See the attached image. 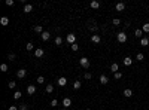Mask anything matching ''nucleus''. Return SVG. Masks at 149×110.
Listing matches in <instances>:
<instances>
[{
	"label": "nucleus",
	"instance_id": "1",
	"mask_svg": "<svg viewBox=\"0 0 149 110\" xmlns=\"http://www.w3.org/2000/svg\"><path fill=\"white\" fill-rule=\"evenodd\" d=\"M79 64H81V67H84V69H90V60H88L87 57H82L81 60H79Z\"/></svg>",
	"mask_w": 149,
	"mask_h": 110
},
{
	"label": "nucleus",
	"instance_id": "2",
	"mask_svg": "<svg viewBox=\"0 0 149 110\" xmlns=\"http://www.w3.org/2000/svg\"><path fill=\"white\" fill-rule=\"evenodd\" d=\"M116 40L119 43H125L127 42V34H125V31H119L118 34H116Z\"/></svg>",
	"mask_w": 149,
	"mask_h": 110
},
{
	"label": "nucleus",
	"instance_id": "3",
	"mask_svg": "<svg viewBox=\"0 0 149 110\" xmlns=\"http://www.w3.org/2000/svg\"><path fill=\"white\" fill-rule=\"evenodd\" d=\"M66 42H67L69 45L72 46V45H73V43H76V36L73 34V33H69V34L66 36Z\"/></svg>",
	"mask_w": 149,
	"mask_h": 110
},
{
	"label": "nucleus",
	"instance_id": "4",
	"mask_svg": "<svg viewBox=\"0 0 149 110\" xmlns=\"http://www.w3.org/2000/svg\"><path fill=\"white\" fill-rule=\"evenodd\" d=\"M43 55H45V51H43L42 48H37L36 51H34V57H36V58H42Z\"/></svg>",
	"mask_w": 149,
	"mask_h": 110
},
{
	"label": "nucleus",
	"instance_id": "5",
	"mask_svg": "<svg viewBox=\"0 0 149 110\" xmlns=\"http://www.w3.org/2000/svg\"><path fill=\"white\" fill-rule=\"evenodd\" d=\"M25 74H27V71H25L24 69H19L18 71H16V78H18V79H23V78H25Z\"/></svg>",
	"mask_w": 149,
	"mask_h": 110
},
{
	"label": "nucleus",
	"instance_id": "6",
	"mask_svg": "<svg viewBox=\"0 0 149 110\" xmlns=\"http://www.w3.org/2000/svg\"><path fill=\"white\" fill-rule=\"evenodd\" d=\"M57 85H58V86H66V85H67V79H66V78H63V76H61V78H58V80H57Z\"/></svg>",
	"mask_w": 149,
	"mask_h": 110
},
{
	"label": "nucleus",
	"instance_id": "7",
	"mask_svg": "<svg viewBox=\"0 0 149 110\" xmlns=\"http://www.w3.org/2000/svg\"><path fill=\"white\" fill-rule=\"evenodd\" d=\"M34 92H36V86L34 85H29V86H27V94H29V95H33Z\"/></svg>",
	"mask_w": 149,
	"mask_h": 110
},
{
	"label": "nucleus",
	"instance_id": "8",
	"mask_svg": "<svg viewBox=\"0 0 149 110\" xmlns=\"http://www.w3.org/2000/svg\"><path fill=\"white\" fill-rule=\"evenodd\" d=\"M49 37H51V34H49V31H43L42 34H40V39L43 40V42H46V40H49Z\"/></svg>",
	"mask_w": 149,
	"mask_h": 110
},
{
	"label": "nucleus",
	"instance_id": "9",
	"mask_svg": "<svg viewBox=\"0 0 149 110\" xmlns=\"http://www.w3.org/2000/svg\"><path fill=\"white\" fill-rule=\"evenodd\" d=\"M122 64L128 67V65L133 64V58H131V57H125V58H124V61H122Z\"/></svg>",
	"mask_w": 149,
	"mask_h": 110
},
{
	"label": "nucleus",
	"instance_id": "10",
	"mask_svg": "<svg viewBox=\"0 0 149 110\" xmlns=\"http://www.w3.org/2000/svg\"><path fill=\"white\" fill-rule=\"evenodd\" d=\"M115 9L118 10V12H122V10L125 9V3H122V2H119V3H116V6H115Z\"/></svg>",
	"mask_w": 149,
	"mask_h": 110
},
{
	"label": "nucleus",
	"instance_id": "11",
	"mask_svg": "<svg viewBox=\"0 0 149 110\" xmlns=\"http://www.w3.org/2000/svg\"><path fill=\"white\" fill-rule=\"evenodd\" d=\"M91 42H92V43H100V42H101V37L98 36V34H92V36H91Z\"/></svg>",
	"mask_w": 149,
	"mask_h": 110
},
{
	"label": "nucleus",
	"instance_id": "12",
	"mask_svg": "<svg viewBox=\"0 0 149 110\" xmlns=\"http://www.w3.org/2000/svg\"><path fill=\"white\" fill-rule=\"evenodd\" d=\"M0 24H2L3 27H6L9 24V18L8 16H2V18H0Z\"/></svg>",
	"mask_w": 149,
	"mask_h": 110
},
{
	"label": "nucleus",
	"instance_id": "13",
	"mask_svg": "<svg viewBox=\"0 0 149 110\" xmlns=\"http://www.w3.org/2000/svg\"><path fill=\"white\" fill-rule=\"evenodd\" d=\"M140 45H142V46H148V45H149V39H148L146 36H143L142 39H140Z\"/></svg>",
	"mask_w": 149,
	"mask_h": 110
},
{
	"label": "nucleus",
	"instance_id": "14",
	"mask_svg": "<svg viewBox=\"0 0 149 110\" xmlns=\"http://www.w3.org/2000/svg\"><path fill=\"white\" fill-rule=\"evenodd\" d=\"M63 106H64V107H70V106H72V100H70L69 97H66L64 100H63Z\"/></svg>",
	"mask_w": 149,
	"mask_h": 110
},
{
	"label": "nucleus",
	"instance_id": "15",
	"mask_svg": "<svg viewBox=\"0 0 149 110\" xmlns=\"http://www.w3.org/2000/svg\"><path fill=\"white\" fill-rule=\"evenodd\" d=\"M110 70L113 71V74L116 73V71H119V65H118V63H113L112 65H110Z\"/></svg>",
	"mask_w": 149,
	"mask_h": 110
},
{
	"label": "nucleus",
	"instance_id": "16",
	"mask_svg": "<svg viewBox=\"0 0 149 110\" xmlns=\"http://www.w3.org/2000/svg\"><path fill=\"white\" fill-rule=\"evenodd\" d=\"M45 91H46V94H51V92L54 91V85H52V83H48V85L45 86Z\"/></svg>",
	"mask_w": 149,
	"mask_h": 110
},
{
	"label": "nucleus",
	"instance_id": "17",
	"mask_svg": "<svg viewBox=\"0 0 149 110\" xmlns=\"http://www.w3.org/2000/svg\"><path fill=\"white\" fill-rule=\"evenodd\" d=\"M134 36L139 37V39H142V37H143V30H142V28H137V30L134 31Z\"/></svg>",
	"mask_w": 149,
	"mask_h": 110
},
{
	"label": "nucleus",
	"instance_id": "18",
	"mask_svg": "<svg viewBox=\"0 0 149 110\" xmlns=\"http://www.w3.org/2000/svg\"><path fill=\"white\" fill-rule=\"evenodd\" d=\"M90 6H91L92 9H98V8H100V3H98L97 0H92V2L90 3Z\"/></svg>",
	"mask_w": 149,
	"mask_h": 110
},
{
	"label": "nucleus",
	"instance_id": "19",
	"mask_svg": "<svg viewBox=\"0 0 149 110\" xmlns=\"http://www.w3.org/2000/svg\"><path fill=\"white\" fill-rule=\"evenodd\" d=\"M131 95H133V91L130 89V88H127V89H124V97H127V98H130Z\"/></svg>",
	"mask_w": 149,
	"mask_h": 110
},
{
	"label": "nucleus",
	"instance_id": "20",
	"mask_svg": "<svg viewBox=\"0 0 149 110\" xmlns=\"http://www.w3.org/2000/svg\"><path fill=\"white\" fill-rule=\"evenodd\" d=\"M100 83H103V85L109 83V79H107V76H104V74H101V76H100Z\"/></svg>",
	"mask_w": 149,
	"mask_h": 110
},
{
	"label": "nucleus",
	"instance_id": "21",
	"mask_svg": "<svg viewBox=\"0 0 149 110\" xmlns=\"http://www.w3.org/2000/svg\"><path fill=\"white\" fill-rule=\"evenodd\" d=\"M33 10V5H25L24 6V14H30Z\"/></svg>",
	"mask_w": 149,
	"mask_h": 110
},
{
	"label": "nucleus",
	"instance_id": "22",
	"mask_svg": "<svg viewBox=\"0 0 149 110\" xmlns=\"http://www.w3.org/2000/svg\"><path fill=\"white\" fill-rule=\"evenodd\" d=\"M33 30H34V33H39V34H42V33H43V28H42L40 25H36Z\"/></svg>",
	"mask_w": 149,
	"mask_h": 110
},
{
	"label": "nucleus",
	"instance_id": "23",
	"mask_svg": "<svg viewBox=\"0 0 149 110\" xmlns=\"http://www.w3.org/2000/svg\"><path fill=\"white\" fill-rule=\"evenodd\" d=\"M55 45H57V46H60V45H61V43H63V39H61V37H60V36H57V37H55Z\"/></svg>",
	"mask_w": 149,
	"mask_h": 110
},
{
	"label": "nucleus",
	"instance_id": "24",
	"mask_svg": "<svg viewBox=\"0 0 149 110\" xmlns=\"http://www.w3.org/2000/svg\"><path fill=\"white\" fill-rule=\"evenodd\" d=\"M136 60H137V61H143V60H145V55H143L142 52H139L136 55Z\"/></svg>",
	"mask_w": 149,
	"mask_h": 110
},
{
	"label": "nucleus",
	"instance_id": "25",
	"mask_svg": "<svg viewBox=\"0 0 149 110\" xmlns=\"http://www.w3.org/2000/svg\"><path fill=\"white\" fill-rule=\"evenodd\" d=\"M113 78H115V80H118V79L122 78V73H121V71H116V73L113 74Z\"/></svg>",
	"mask_w": 149,
	"mask_h": 110
},
{
	"label": "nucleus",
	"instance_id": "26",
	"mask_svg": "<svg viewBox=\"0 0 149 110\" xmlns=\"http://www.w3.org/2000/svg\"><path fill=\"white\" fill-rule=\"evenodd\" d=\"M8 85H9V89H14V88L16 86V82H15V80H10Z\"/></svg>",
	"mask_w": 149,
	"mask_h": 110
},
{
	"label": "nucleus",
	"instance_id": "27",
	"mask_svg": "<svg viewBox=\"0 0 149 110\" xmlns=\"http://www.w3.org/2000/svg\"><path fill=\"white\" fill-rule=\"evenodd\" d=\"M73 88H75V89H79V88H81V82L79 80H75L73 82Z\"/></svg>",
	"mask_w": 149,
	"mask_h": 110
},
{
	"label": "nucleus",
	"instance_id": "28",
	"mask_svg": "<svg viewBox=\"0 0 149 110\" xmlns=\"http://www.w3.org/2000/svg\"><path fill=\"white\" fill-rule=\"evenodd\" d=\"M14 98H15V100H19V98H21V91H15Z\"/></svg>",
	"mask_w": 149,
	"mask_h": 110
},
{
	"label": "nucleus",
	"instance_id": "29",
	"mask_svg": "<svg viewBox=\"0 0 149 110\" xmlns=\"http://www.w3.org/2000/svg\"><path fill=\"white\" fill-rule=\"evenodd\" d=\"M142 30H143V33H149V24H143Z\"/></svg>",
	"mask_w": 149,
	"mask_h": 110
},
{
	"label": "nucleus",
	"instance_id": "30",
	"mask_svg": "<svg viewBox=\"0 0 149 110\" xmlns=\"http://www.w3.org/2000/svg\"><path fill=\"white\" fill-rule=\"evenodd\" d=\"M33 48H34V46H33V43H27V45H25V49H27V51H33Z\"/></svg>",
	"mask_w": 149,
	"mask_h": 110
},
{
	"label": "nucleus",
	"instance_id": "31",
	"mask_svg": "<svg viewBox=\"0 0 149 110\" xmlns=\"http://www.w3.org/2000/svg\"><path fill=\"white\" fill-rule=\"evenodd\" d=\"M112 24H113V25H116V27H118V25H121V19H118V18H115V19L112 21Z\"/></svg>",
	"mask_w": 149,
	"mask_h": 110
},
{
	"label": "nucleus",
	"instance_id": "32",
	"mask_svg": "<svg viewBox=\"0 0 149 110\" xmlns=\"http://www.w3.org/2000/svg\"><path fill=\"white\" fill-rule=\"evenodd\" d=\"M78 49H79V45H78V43H73V45H72V51H73V52H76Z\"/></svg>",
	"mask_w": 149,
	"mask_h": 110
},
{
	"label": "nucleus",
	"instance_id": "33",
	"mask_svg": "<svg viewBox=\"0 0 149 110\" xmlns=\"http://www.w3.org/2000/svg\"><path fill=\"white\" fill-rule=\"evenodd\" d=\"M8 60H9V61H14V60H15V54H12V52L8 54Z\"/></svg>",
	"mask_w": 149,
	"mask_h": 110
},
{
	"label": "nucleus",
	"instance_id": "34",
	"mask_svg": "<svg viewBox=\"0 0 149 110\" xmlns=\"http://www.w3.org/2000/svg\"><path fill=\"white\" fill-rule=\"evenodd\" d=\"M14 0H6V2H5V5H6V6H14Z\"/></svg>",
	"mask_w": 149,
	"mask_h": 110
},
{
	"label": "nucleus",
	"instance_id": "35",
	"mask_svg": "<svg viewBox=\"0 0 149 110\" xmlns=\"http://www.w3.org/2000/svg\"><path fill=\"white\" fill-rule=\"evenodd\" d=\"M37 83H45V78H43V76H39V78H37Z\"/></svg>",
	"mask_w": 149,
	"mask_h": 110
},
{
	"label": "nucleus",
	"instance_id": "36",
	"mask_svg": "<svg viewBox=\"0 0 149 110\" xmlns=\"http://www.w3.org/2000/svg\"><path fill=\"white\" fill-rule=\"evenodd\" d=\"M0 70L2 71H8V64H2L0 65Z\"/></svg>",
	"mask_w": 149,
	"mask_h": 110
},
{
	"label": "nucleus",
	"instance_id": "37",
	"mask_svg": "<svg viewBox=\"0 0 149 110\" xmlns=\"http://www.w3.org/2000/svg\"><path fill=\"white\" fill-rule=\"evenodd\" d=\"M51 106H52V107H57V106H58V100H52V101H51Z\"/></svg>",
	"mask_w": 149,
	"mask_h": 110
},
{
	"label": "nucleus",
	"instance_id": "38",
	"mask_svg": "<svg viewBox=\"0 0 149 110\" xmlns=\"http://www.w3.org/2000/svg\"><path fill=\"white\" fill-rule=\"evenodd\" d=\"M91 78H92V74L90 73V71H87V73H85V79H88V80H90Z\"/></svg>",
	"mask_w": 149,
	"mask_h": 110
},
{
	"label": "nucleus",
	"instance_id": "39",
	"mask_svg": "<svg viewBox=\"0 0 149 110\" xmlns=\"http://www.w3.org/2000/svg\"><path fill=\"white\" fill-rule=\"evenodd\" d=\"M19 110H29V109H27V104H21V106H19Z\"/></svg>",
	"mask_w": 149,
	"mask_h": 110
},
{
	"label": "nucleus",
	"instance_id": "40",
	"mask_svg": "<svg viewBox=\"0 0 149 110\" xmlns=\"http://www.w3.org/2000/svg\"><path fill=\"white\" fill-rule=\"evenodd\" d=\"M90 30L91 31H97V25H90Z\"/></svg>",
	"mask_w": 149,
	"mask_h": 110
},
{
	"label": "nucleus",
	"instance_id": "41",
	"mask_svg": "<svg viewBox=\"0 0 149 110\" xmlns=\"http://www.w3.org/2000/svg\"><path fill=\"white\" fill-rule=\"evenodd\" d=\"M9 110H19V109L16 107V106H10V107H9Z\"/></svg>",
	"mask_w": 149,
	"mask_h": 110
},
{
	"label": "nucleus",
	"instance_id": "42",
	"mask_svg": "<svg viewBox=\"0 0 149 110\" xmlns=\"http://www.w3.org/2000/svg\"><path fill=\"white\" fill-rule=\"evenodd\" d=\"M85 110H91V109H85Z\"/></svg>",
	"mask_w": 149,
	"mask_h": 110
},
{
	"label": "nucleus",
	"instance_id": "43",
	"mask_svg": "<svg viewBox=\"0 0 149 110\" xmlns=\"http://www.w3.org/2000/svg\"><path fill=\"white\" fill-rule=\"evenodd\" d=\"M76 110H82V109H76Z\"/></svg>",
	"mask_w": 149,
	"mask_h": 110
},
{
	"label": "nucleus",
	"instance_id": "44",
	"mask_svg": "<svg viewBox=\"0 0 149 110\" xmlns=\"http://www.w3.org/2000/svg\"><path fill=\"white\" fill-rule=\"evenodd\" d=\"M61 110H66V109H61Z\"/></svg>",
	"mask_w": 149,
	"mask_h": 110
}]
</instances>
